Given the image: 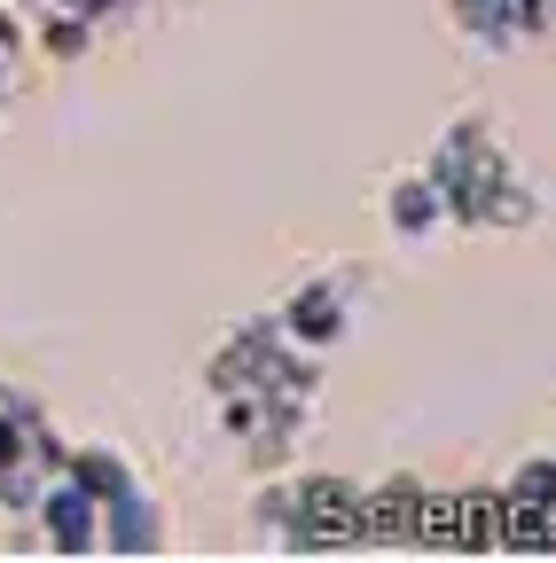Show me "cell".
I'll return each mask as SVG.
<instances>
[{"label": "cell", "mask_w": 556, "mask_h": 563, "mask_svg": "<svg viewBox=\"0 0 556 563\" xmlns=\"http://www.w3.org/2000/svg\"><path fill=\"white\" fill-rule=\"evenodd\" d=\"M32 517H40V532H47L55 555H102V501H87L72 477H55L32 501Z\"/></svg>", "instance_id": "obj_1"}, {"label": "cell", "mask_w": 556, "mask_h": 563, "mask_svg": "<svg viewBox=\"0 0 556 563\" xmlns=\"http://www.w3.org/2000/svg\"><path fill=\"white\" fill-rule=\"evenodd\" d=\"M102 548L110 555H157L165 548V509L142 485H126L118 501H102Z\"/></svg>", "instance_id": "obj_2"}, {"label": "cell", "mask_w": 556, "mask_h": 563, "mask_svg": "<svg viewBox=\"0 0 556 563\" xmlns=\"http://www.w3.org/2000/svg\"><path fill=\"white\" fill-rule=\"evenodd\" d=\"M63 477H72L87 501H118V493L133 485V470H126L118 446H63Z\"/></svg>", "instance_id": "obj_5"}, {"label": "cell", "mask_w": 556, "mask_h": 563, "mask_svg": "<svg viewBox=\"0 0 556 563\" xmlns=\"http://www.w3.org/2000/svg\"><path fill=\"white\" fill-rule=\"evenodd\" d=\"M384 220H392L400 235H439V220H447L439 180H432V173H400L392 196H384Z\"/></svg>", "instance_id": "obj_4"}, {"label": "cell", "mask_w": 556, "mask_h": 563, "mask_svg": "<svg viewBox=\"0 0 556 563\" xmlns=\"http://www.w3.org/2000/svg\"><path fill=\"white\" fill-rule=\"evenodd\" d=\"M274 321H283V336H291V344L321 352V344L345 329V290H337V282H306V290H298L283 313H274Z\"/></svg>", "instance_id": "obj_3"}]
</instances>
